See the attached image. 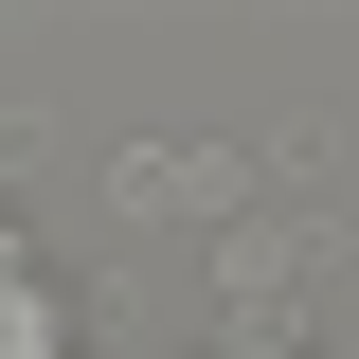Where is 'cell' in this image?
I'll use <instances>...</instances> for the list:
<instances>
[{
	"mask_svg": "<svg viewBox=\"0 0 359 359\" xmlns=\"http://www.w3.org/2000/svg\"><path fill=\"white\" fill-rule=\"evenodd\" d=\"M108 198H126L144 233H233L252 216V162L198 144V126H144V144H108Z\"/></svg>",
	"mask_w": 359,
	"mask_h": 359,
	"instance_id": "1",
	"label": "cell"
},
{
	"mask_svg": "<svg viewBox=\"0 0 359 359\" xmlns=\"http://www.w3.org/2000/svg\"><path fill=\"white\" fill-rule=\"evenodd\" d=\"M216 269H233V306H287L306 269H341V216H233Z\"/></svg>",
	"mask_w": 359,
	"mask_h": 359,
	"instance_id": "2",
	"label": "cell"
},
{
	"mask_svg": "<svg viewBox=\"0 0 359 359\" xmlns=\"http://www.w3.org/2000/svg\"><path fill=\"white\" fill-rule=\"evenodd\" d=\"M36 144H54L36 108H0V198H18V180H36Z\"/></svg>",
	"mask_w": 359,
	"mask_h": 359,
	"instance_id": "3",
	"label": "cell"
}]
</instances>
